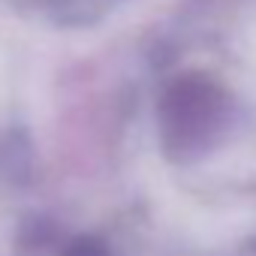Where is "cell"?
Wrapping results in <instances>:
<instances>
[{"label": "cell", "mask_w": 256, "mask_h": 256, "mask_svg": "<svg viewBox=\"0 0 256 256\" xmlns=\"http://www.w3.org/2000/svg\"><path fill=\"white\" fill-rule=\"evenodd\" d=\"M226 112V96L202 76L178 78L163 96V133L172 151H196L217 130Z\"/></svg>", "instance_id": "1"}]
</instances>
